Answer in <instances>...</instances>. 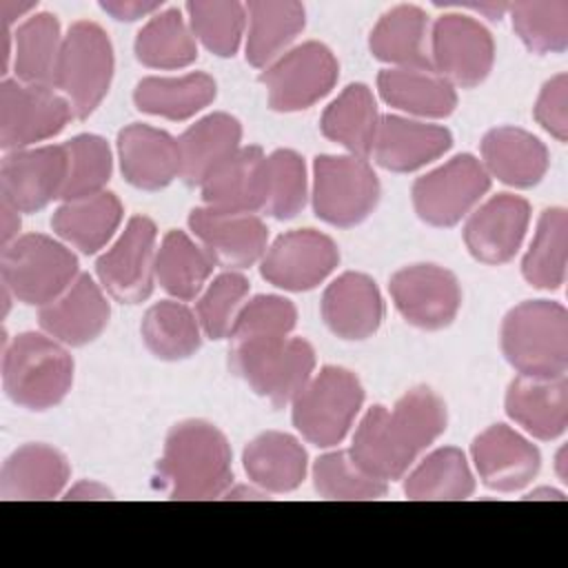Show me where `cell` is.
Wrapping results in <instances>:
<instances>
[{
  "instance_id": "cell-27",
  "label": "cell",
  "mask_w": 568,
  "mask_h": 568,
  "mask_svg": "<svg viewBox=\"0 0 568 568\" xmlns=\"http://www.w3.org/2000/svg\"><path fill=\"white\" fill-rule=\"evenodd\" d=\"M479 162L490 178L515 189H530L546 175L550 158L537 135L519 126H497L484 135Z\"/></svg>"
},
{
  "instance_id": "cell-28",
  "label": "cell",
  "mask_w": 568,
  "mask_h": 568,
  "mask_svg": "<svg viewBox=\"0 0 568 568\" xmlns=\"http://www.w3.org/2000/svg\"><path fill=\"white\" fill-rule=\"evenodd\" d=\"M71 477L67 457L49 444H24L16 448L0 468V497L53 499Z\"/></svg>"
},
{
  "instance_id": "cell-10",
  "label": "cell",
  "mask_w": 568,
  "mask_h": 568,
  "mask_svg": "<svg viewBox=\"0 0 568 568\" xmlns=\"http://www.w3.org/2000/svg\"><path fill=\"white\" fill-rule=\"evenodd\" d=\"M339 75L333 51L322 42H304L288 49L264 69L260 82L266 87L268 106L293 113L313 106L331 93Z\"/></svg>"
},
{
  "instance_id": "cell-21",
  "label": "cell",
  "mask_w": 568,
  "mask_h": 568,
  "mask_svg": "<svg viewBox=\"0 0 568 568\" xmlns=\"http://www.w3.org/2000/svg\"><path fill=\"white\" fill-rule=\"evenodd\" d=\"M109 317L111 306L102 286L82 273L60 297L40 308L38 322L40 328L60 344L84 346L106 328Z\"/></svg>"
},
{
  "instance_id": "cell-8",
  "label": "cell",
  "mask_w": 568,
  "mask_h": 568,
  "mask_svg": "<svg viewBox=\"0 0 568 568\" xmlns=\"http://www.w3.org/2000/svg\"><path fill=\"white\" fill-rule=\"evenodd\" d=\"M113 67V44L106 31L91 20L73 22L62 40L55 89L67 98L75 118H89L100 106L109 93Z\"/></svg>"
},
{
  "instance_id": "cell-35",
  "label": "cell",
  "mask_w": 568,
  "mask_h": 568,
  "mask_svg": "<svg viewBox=\"0 0 568 568\" xmlns=\"http://www.w3.org/2000/svg\"><path fill=\"white\" fill-rule=\"evenodd\" d=\"M430 38L428 16L415 4L388 9L368 36L373 58L393 67H430L426 42Z\"/></svg>"
},
{
  "instance_id": "cell-18",
  "label": "cell",
  "mask_w": 568,
  "mask_h": 568,
  "mask_svg": "<svg viewBox=\"0 0 568 568\" xmlns=\"http://www.w3.org/2000/svg\"><path fill=\"white\" fill-rule=\"evenodd\" d=\"M189 229L209 257L224 268H246L262 260L268 242L266 224L255 213L193 209Z\"/></svg>"
},
{
  "instance_id": "cell-9",
  "label": "cell",
  "mask_w": 568,
  "mask_h": 568,
  "mask_svg": "<svg viewBox=\"0 0 568 568\" xmlns=\"http://www.w3.org/2000/svg\"><path fill=\"white\" fill-rule=\"evenodd\" d=\"M379 202V180L357 155H317L313 162V211L339 229L364 222Z\"/></svg>"
},
{
  "instance_id": "cell-17",
  "label": "cell",
  "mask_w": 568,
  "mask_h": 568,
  "mask_svg": "<svg viewBox=\"0 0 568 568\" xmlns=\"http://www.w3.org/2000/svg\"><path fill=\"white\" fill-rule=\"evenodd\" d=\"M67 182L64 144L9 151L0 164V200L20 213H36L62 197Z\"/></svg>"
},
{
  "instance_id": "cell-30",
  "label": "cell",
  "mask_w": 568,
  "mask_h": 568,
  "mask_svg": "<svg viewBox=\"0 0 568 568\" xmlns=\"http://www.w3.org/2000/svg\"><path fill=\"white\" fill-rule=\"evenodd\" d=\"M242 464L251 484L264 493H291L308 470V457L300 439L277 430L251 439L242 453Z\"/></svg>"
},
{
  "instance_id": "cell-40",
  "label": "cell",
  "mask_w": 568,
  "mask_h": 568,
  "mask_svg": "<svg viewBox=\"0 0 568 568\" xmlns=\"http://www.w3.org/2000/svg\"><path fill=\"white\" fill-rule=\"evenodd\" d=\"M140 333L146 348L164 362L191 357L202 342V328L195 313L178 300L153 304L142 317Z\"/></svg>"
},
{
  "instance_id": "cell-19",
  "label": "cell",
  "mask_w": 568,
  "mask_h": 568,
  "mask_svg": "<svg viewBox=\"0 0 568 568\" xmlns=\"http://www.w3.org/2000/svg\"><path fill=\"white\" fill-rule=\"evenodd\" d=\"M470 455L481 484L497 493L526 488L541 466L537 446L506 424H495L481 430L473 439Z\"/></svg>"
},
{
  "instance_id": "cell-22",
  "label": "cell",
  "mask_w": 568,
  "mask_h": 568,
  "mask_svg": "<svg viewBox=\"0 0 568 568\" xmlns=\"http://www.w3.org/2000/svg\"><path fill=\"white\" fill-rule=\"evenodd\" d=\"M450 146L453 135L446 126L404 115H382L371 155L386 171L410 173L435 162Z\"/></svg>"
},
{
  "instance_id": "cell-25",
  "label": "cell",
  "mask_w": 568,
  "mask_h": 568,
  "mask_svg": "<svg viewBox=\"0 0 568 568\" xmlns=\"http://www.w3.org/2000/svg\"><path fill=\"white\" fill-rule=\"evenodd\" d=\"M506 413L528 435L550 442L568 426V379L519 375L508 384Z\"/></svg>"
},
{
  "instance_id": "cell-24",
  "label": "cell",
  "mask_w": 568,
  "mask_h": 568,
  "mask_svg": "<svg viewBox=\"0 0 568 568\" xmlns=\"http://www.w3.org/2000/svg\"><path fill=\"white\" fill-rule=\"evenodd\" d=\"M384 317V302L377 284L364 273H342L322 295V320L342 339L359 342L371 337Z\"/></svg>"
},
{
  "instance_id": "cell-47",
  "label": "cell",
  "mask_w": 568,
  "mask_h": 568,
  "mask_svg": "<svg viewBox=\"0 0 568 568\" xmlns=\"http://www.w3.org/2000/svg\"><path fill=\"white\" fill-rule=\"evenodd\" d=\"M313 486L320 497L339 501H364L386 495V481L371 477L344 450L326 453L313 464Z\"/></svg>"
},
{
  "instance_id": "cell-38",
  "label": "cell",
  "mask_w": 568,
  "mask_h": 568,
  "mask_svg": "<svg viewBox=\"0 0 568 568\" xmlns=\"http://www.w3.org/2000/svg\"><path fill=\"white\" fill-rule=\"evenodd\" d=\"M213 260L184 231H169L155 253V282L175 300H195L211 273Z\"/></svg>"
},
{
  "instance_id": "cell-2",
  "label": "cell",
  "mask_w": 568,
  "mask_h": 568,
  "mask_svg": "<svg viewBox=\"0 0 568 568\" xmlns=\"http://www.w3.org/2000/svg\"><path fill=\"white\" fill-rule=\"evenodd\" d=\"M158 479L171 499L222 497L233 484L231 446L224 433L204 419L175 424L164 442Z\"/></svg>"
},
{
  "instance_id": "cell-26",
  "label": "cell",
  "mask_w": 568,
  "mask_h": 568,
  "mask_svg": "<svg viewBox=\"0 0 568 568\" xmlns=\"http://www.w3.org/2000/svg\"><path fill=\"white\" fill-rule=\"evenodd\" d=\"M264 162L260 146H240L200 184L204 206L226 213H255L264 204Z\"/></svg>"
},
{
  "instance_id": "cell-54",
  "label": "cell",
  "mask_w": 568,
  "mask_h": 568,
  "mask_svg": "<svg viewBox=\"0 0 568 568\" xmlns=\"http://www.w3.org/2000/svg\"><path fill=\"white\" fill-rule=\"evenodd\" d=\"M36 9V2H16V0H2L0 2V13H2V24L11 27L18 18H24L29 11Z\"/></svg>"
},
{
  "instance_id": "cell-51",
  "label": "cell",
  "mask_w": 568,
  "mask_h": 568,
  "mask_svg": "<svg viewBox=\"0 0 568 568\" xmlns=\"http://www.w3.org/2000/svg\"><path fill=\"white\" fill-rule=\"evenodd\" d=\"M100 9L106 11L111 18L120 22H135L153 11H160V2H144V0H109L100 2Z\"/></svg>"
},
{
  "instance_id": "cell-53",
  "label": "cell",
  "mask_w": 568,
  "mask_h": 568,
  "mask_svg": "<svg viewBox=\"0 0 568 568\" xmlns=\"http://www.w3.org/2000/svg\"><path fill=\"white\" fill-rule=\"evenodd\" d=\"M64 499H113V493L102 486L100 481H78L75 486H71L67 493H64Z\"/></svg>"
},
{
  "instance_id": "cell-23",
  "label": "cell",
  "mask_w": 568,
  "mask_h": 568,
  "mask_svg": "<svg viewBox=\"0 0 568 568\" xmlns=\"http://www.w3.org/2000/svg\"><path fill=\"white\" fill-rule=\"evenodd\" d=\"M118 160L124 180L142 191H158L180 178L178 138L151 124L133 122L118 133Z\"/></svg>"
},
{
  "instance_id": "cell-50",
  "label": "cell",
  "mask_w": 568,
  "mask_h": 568,
  "mask_svg": "<svg viewBox=\"0 0 568 568\" xmlns=\"http://www.w3.org/2000/svg\"><path fill=\"white\" fill-rule=\"evenodd\" d=\"M535 120L559 142L568 138V75H552L535 102Z\"/></svg>"
},
{
  "instance_id": "cell-43",
  "label": "cell",
  "mask_w": 568,
  "mask_h": 568,
  "mask_svg": "<svg viewBox=\"0 0 568 568\" xmlns=\"http://www.w3.org/2000/svg\"><path fill=\"white\" fill-rule=\"evenodd\" d=\"M186 13L193 38L206 51L220 58L237 53L246 29V4L237 0H191Z\"/></svg>"
},
{
  "instance_id": "cell-29",
  "label": "cell",
  "mask_w": 568,
  "mask_h": 568,
  "mask_svg": "<svg viewBox=\"0 0 568 568\" xmlns=\"http://www.w3.org/2000/svg\"><path fill=\"white\" fill-rule=\"evenodd\" d=\"M377 91L386 104L417 118H446L457 106L455 87L433 67H390L379 71Z\"/></svg>"
},
{
  "instance_id": "cell-14",
  "label": "cell",
  "mask_w": 568,
  "mask_h": 568,
  "mask_svg": "<svg viewBox=\"0 0 568 568\" xmlns=\"http://www.w3.org/2000/svg\"><path fill=\"white\" fill-rule=\"evenodd\" d=\"M155 240L158 229L153 220L133 215L111 248L98 257L95 273L100 286L113 300L138 304L151 295L155 282Z\"/></svg>"
},
{
  "instance_id": "cell-42",
  "label": "cell",
  "mask_w": 568,
  "mask_h": 568,
  "mask_svg": "<svg viewBox=\"0 0 568 568\" xmlns=\"http://www.w3.org/2000/svg\"><path fill=\"white\" fill-rule=\"evenodd\" d=\"M568 246V215L561 206L546 209L539 215L532 242L524 255V280L544 291H555L566 280V248Z\"/></svg>"
},
{
  "instance_id": "cell-33",
  "label": "cell",
  "mask_w": 568,
  "mask_h": 568,
  "mask_svg": "<svg viewBox=\"0 0 568 568\" xmlns=\"http://www.w3.org/2000/svg\"><path fill=\"white\" fill-rule=\"evenodd\" d=\"M242 124L229 113H211L191 124L180 138V178L200 186L204 178L240 149Z\"/></svg>"
},
{
  "instance_id": "cell-52",
  "label": "cell",
  "mask_w": 568,
  "mask_h": 568,
  "mask_svg": "<svg viewBox=\"0 0 568 568\" xmlns=\"http://www.w3.org/2000/svg\"><path fill=\"white\" fill-rule=\"evenodd\" d=\"M18 233H20V211L0 200V242H2V246L18 240L20 237Z\"/></svg>"
},
{
  "instance_id": "cell-56",
  "label": "cell",
  "mask_w": 568,
  "mask_h": 568,
  "mask_svg": "<svg viewBox=\"0 0 568 568\" xmlns=\"http://www.w3.org/2000/svg\"><path fill=\"white\" fill-rule=\"evenodd\" d=\"M524 499H564V495L559 490H552V488H539V490L528 493Z\"/></svg>"
},
{
  "instance_id": "cell-34",
  "label": "cell",
  "mask_w": 568,
  "mask_h": 568,
  "mask_svg": "<svg viewBox=\"0 0 568 568\" xmlns=\"http://www.w3.org/2000/svg\"><path fill=\"white\" fill-rule=\"evenodd\" d=\"M379 113L373 91L362 84H348L322 113L320 129L324 138L344 146L348 155L368 158L373 153Z\"/></svg>"
},
{
  "instance_id": "cell-20",
  "label": "cell",
  "mask_w": 568,
  "mask_h": 568,
  "mask_svg": "<svg viewBox=\"0 0 568 568\" xmlns=\"http://www.w3.org/2000/svg\"><path fill=\"white\" fill-rule=\"evenodd\" d=\"M530 224V204L521 195L499 193L470 213L464 226L468 253L484 264L515 257Z\"/></svg>"
},
{
  "instance_id": "cell-6",
  "label": "cell",
  "mask_w": 568,
  "mask_h": 568,
  "mask_svg": "<svg viewBox=\"0 0 568 568\" xmlns=\"http://www.w3.org/2000/svg\"><path fill=\"white\" fill-rule=\"evenodd\" d=\"M233 371L275 408L293 402L313 377L315 351L302 337H262L233 342Z\"/></svg>"
},
{
  "instance_id": "cell-32",
  "label": "cell",
  "mask_w": 568,
  "mask_h": 568,
  "mask_svg": "<svg viewBox=\"0 0 568 568\" xmlns=\"http://www.w3.org/2000/svg\"><path fill=\"white\" fill-rule=\"evenodd\" d=\"M120 222L122 204L118 195L102 191L58 206L51 217V229L64 244L91 255L113 237Z\"/></svg>"
},
{
  "instance_id": "cell-3",
  "label": "cell",
  "mask_w": 568,
  "mask_h": 568,
  "mask_svg": "<svg viewBox=\"0 0 568 568\" xmlns=\"http://www.w3.org/2000/svg\"><path fill=\"white\" fill-rule=\"evenodd\" d=\"M73 384V357L47 333H20L2 351L7 397L27 410L58 406Z\"/></svg>"
},
{
  "instance_id": "cell-48",
  "label": "cell",
  "mask_w": 568,
  "mask_h": 568,
  "mask_svg": "<svg viewBox=\"0 0 568 568\" xmlns=\"http://www.w3.org/2000/svg\"><path fill=\"white\" fill-rule=\"evenodd\" d=\"M248 295V280L237 271H224L197 295L195 317L200 328L211 339L231 335L235 317Z\"/></svg>"
},
{
  "instance_id": "cell-49",
  "label": "cell",
  "mask_w": 568,
  "mask_h": 568,
  "mask_svg": "<svg viewBox=\"0 0 568 568\" xmlns=\"http://www.w3.org/2000/svg\"><path fill=\"white\" fill-rule=\"evenodd\" d=\"M295 304L282 295H255L240 308L231 328V339H262L286 337L295 328Z\"/></svg>"
},
{
  "instance_id": "cell-45",
  "label": "cell",
  "mask_w": 568,
  "mask_h": 568,
  "mask_svg": "<svg viewBox=\"0 0 568 568\" xmlns=\"http://www.w3.org/2000/svg\"><path fill=\"white\" fill-rule=\"evenodd\" d=\"M513 29L532 53H561L568 47V2L532 0L508 4Z\"/></svg>"
},
{
  "instance_id": "cell-39",
  "label": "cell",
  "mask_w": 568,
  "mask_h": 568,
  "mask_svg": "<svg viewBox=\"0 0 568 568\" xmlns=\"http://www.w3.org/2000/svg\"><path fill=\"white\" fill-rule=\"evenodd\" d=\"M473 490V470L466 455L455 446H444L426 455L404 481V495L413 501L468 499Z\"/></svg>"
},
{
  "instance_id": "cell-16",
  "label": "cell",
  "mask_w": 568,
  "mask_h": 568,
  "mask_svg": "<svg viewBox=\"0 0 568 568\" xmlns=\"http://www.w3.org/2000/svg\"><path fill=\"white\" fill-rule=\"evenodd\" d=\"M337 244L315 229H295L282 233L266 246L260 260L262 277L284 291L302 293L322 284L337 266Z\"/></svg>"
},
{
  "instance_id": "cell-5",
  "label": "cell",
  "mask_w": 568,
  "mask_h": 568,
  "mask_svg": "<svg viewBox=\"0 0 568 568\" xmlns=\"http://www.w3.org/2000/svg\"><path fill=\"white\" fill-rule=\"evenodd\" d=\"M0 275L13 300L42 308L60 297L80 273L78 257L67 244L42 233H27L2 246Z\"/></svg>"
},
{
  "instance_id": "cell-15",
  "label": "cell",
  "mask_w": 568,
  "mask_h": 568,
  "mask_svg": "<svg viewBox=\"0 0 568 568\" xmlns=\"http://www.w3.org/2000/svg\"><path fill=\"white\" fill-rule=\"evenodd\" d=\"M388 291L399 315L422 331L453 324L462 306L457 277L437 264H410L393 273Z\"/></svg>"
},
{
  "instance_id": "cell-46",
  "label": "cell",
  "mask_w": 568,
  "mask_h": 568,
  "mask_svg": "<svg viewBox=\"0 0 568 568\" xmlns=\"http://www.w3.org/2000/svg\"><path fill=\"white\" fill-rule=\"evenodd\" d=\"M67 151V182L62 197L64 202L89 197L104 191L111 178V149L104 138L93 133H80L64 142Z\"/></svg>"
},
{
  "instance_id": "cell-11",
  "label": "cell",
  "mask_w": 568,
  "mask_h": 568,
  "mask_svg": "<svg viewBox=\"0 0 568 568\" xmlns=\"http://www.w3.org/2000/svg\"><path fill=\"white\" fill-rule=\"evenodd\" d=\"M488 189L490 175L481 162L462 153L415 180L413 209L430 226H453L479 204Z\"/></svg>"
},
{
  "instance_id": "cell-4",
  "label": "cell",
  "mask_w": 568,
  "mask_h": 568,
  "mask_svg": "<svg viewBox=\"0 0 568 568\" xmlns=\"http://www.w3.org/2000/svg\"><path fill=\"white\" fill-rule=\"evenodd\" d=\"M501 351L528 377H559L568 368V311L552 300H526L501 322Z\"/></svg>"
},
{
  "instance_id": "cell-55",
  "label": "cell",
  "mask_w": 568,
  "mask_h": 568,
  "mask_svg": "<svg viewBox=\"0 0 568 568\" xmlns=\"http://www.w3.org/2000/svg\"><path fill=\"white\" fill-rule=\"evenodd\" d=\"M268 493H264L262 488H257L255 484L253 486H231L222 497L224 499H264Z\"/></svg>"
},
{
  "instance_id": "cell-36",
  "label": "cell",
  "mask_w": 568,
  "mask_h": 568,
  "mask_svg": "<svg viewBox=\"0 0 568 568\" xmlns=\"http://www.w3.org/2000/svg\"><path fill=\"white\" fill-rule=\"evenodd\" d=\"M64 36L53 13L29 16L13 31V73L16 80L36 87H55Z\"/></svg>"
},
{
  "instance_id": "cell-13",
  "label": "cell",
  "mask_w": 568,
  "mask_h": 568,
  "mask_svg": "<svg viewBox=\"0 0 568 568\" xmlns=\"http://www.w3.org/2000/svg\"><path fill=\"white\" fill-rule=\"evenodd\" d=\"M430 67L453 87L481 84L495 62L490 31L466 13H444L430 27Z\"/></svg>"
},
{
  "instance_id": "cell-31",
  "label": "cell",
  "mask_w": 568,
  "mask_h": 568,
  "mask_svg": "<svg viewBox=\"0 0 568 568\" xmlns=\"http://www.w3.org/2000/svg\"><path fill=\"white\" fill-rule=\"evenodd\" d=\"M306 24V9L295 0L246 2V62L266 69L284 55Z\"/></svg>"
},
{
  "instance_id": "cell-1",
  "label": "cell",
  "mask_w": 568,
  "mask_h": 568,
  "mask_svg": "<svg viewBox=\"0 0 568 568\" xmlns=\"http://www.w3.org/2000/svg\"><path fill=\"white\" fill-rule=\"evenodd\" d=\"M444 399L417 386L406 390L393 408L373 406L355 428L351 457L371 477L382 481L402 479L415 459L446 430Z\"/></svg>"
},
{
  "instance_id": "cell-12",
  "label": "cell",
  "mask_w": 568,
  "mask_h": 568,
  "mask_svg": "<svg viewBox=\"0 0 568 568\" xmlns=\"http://www.w3.org/2000/svg\"><path fill=\"white\" fill-rule=\"evenodd\" d=\"M75 118L71 104L53 87L2 80L0 84V146L9 151L31 149L58 135Z\"/></svg>"
},
{
  "instance_id": "cell-44",
  "label": "cell",
  "mask_w": 568,
  "mask_h": 568,
  "mask_svg": "<svg viewBox=\"0 0 568 568\" xmlns=\"http://www.w3.org/2000/svg\"><path fill=\"white\" fill-rule=\"evenodd\" d=\"M308 197L306 164L300 153L277 149L264 162L262 211L275 220H291L302 213Z\"/></svg>"
},
{
  "instance_id": "cell-37",
  "label": "cell",
  "mask_w": 568,
  "mask_h": 568,
  "mask_svg": "<svg viewBox=\"0 0 568 568\" xmlns=\"http://www.w3.org/2000/svg\"><path fill=\"white\" fill-rule=\"evenodd\" d=\"M215 93V80L209 73L193 71L178 78H142L135 84L133 102L142 113L186 120L209 106Z\"/></svg>"
},
{
  "instance_id": "cell-57",
  "label": "cell",
  "mask_w": 568,
  "mask_h": 568,
  "mask_svg": "<svg viewBox=\"0 0 568 568\" xmlns=\"http://www.w3.org/2000/svg\"><path fill=\"white\" fill-rule=\"evenodd\" d=\"M564 464H566V448H561L557 453V473H559V479L566 481V470H564Z\"/></svg>"
},
{
  "instance_id": "cell-7",
  "label": "cell",
  "mask_w": 568,
  "mask_h": 568,
  "mask_svg": "<svg viewBox=\"0 0 568 568\" xmlns=\"http://www.w3.org/2000/svg\"><path fill=\"white\" fill-rule=\"evenodd\" d=\"M291 404L297 433L317 448H331L348 435L364 404V388L353 371L324 366Z\"/></svg>"
},
{
  "instance_id": "cell-41",
  "label": "cell",
  "mask_w": 568,
  "mask_h": 568,
  "mask_svg": "<svg viewBox=\"0 0 568 568\" xmlns=\"http://www.w3.org/2000/svg\"><path fill=\"white\" fill-rule=\"evenodd\" d=\"M133 49L135 58L149 69H184L197 58L193 31L178 9L151 16L138 31Z\"/></svg>"
}]
</instances>
